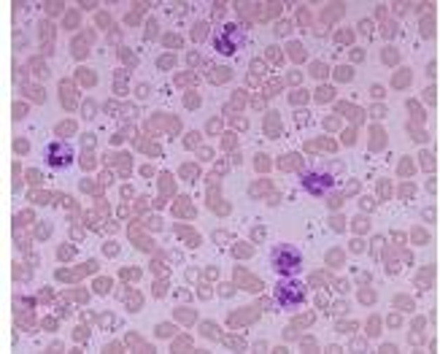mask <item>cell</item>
Returning <instances> with one entry per match:
<instances>
[{
    "instance_id": "cell-1",
    "label": "cell",
    "mask_w": 440,
    "mask_h": 354,
    "mask_svg": "<svg viewBox=\"0 0 440 354\" xmlns=\"http://www.w3.org/2000/svg\"><path fill=\"white\" fill-rule=\"evenodd\" d=\"M305 266V260H302V251L298 247H292V244H279V247H273L270 251V268L284 276V279H289V276H298L300 270Z\"/></svg>"
},
{
    "instance_id": "cell-2",
    "label": "cell",
    "mask_w": 440,
    "mask_h": 354,
    "mask_svg": "<svg viewBox=\"0 0 440 354\" xmlns=\"http://www.w3.org/2000/svg\"><path fill=\"white\" fill-rule=\"evenodd\" d=\"M276 301L281 303L284 308H298L305 301V284L295 282L292 276L281 279V282L276 284Z\"/></svg>"
},
{
    "instance_id": "cell-3",
    "label": "cell",
    "mask_w": 440,
    "mask_h": 354,
    "mask_svg": "<svg viewBox=\"0 0 440 354\" xmlns=\"http://www.w3.org/2000/svg\"><path fill=\"white\" fill-rule=\"evenodd\" d=\"M44 157L49 162V168L54 171H62V168H68L73 162V149L68 141H54L46 146V152H44Z\"/></svg>"
},
{
    "instance_id": "cell-4",
    "label": "cell",
    "mask_w": 440,
    "mask_h": 354,
    "mask_svg": "<svg viewBox=\"0 0 440 354\" xmlns=\"http://www.w3.org/2000/svg\"><path fill=\"white\" fill-rule=\"evenodd\" d=\"M302 187L316 197H324L330 190H333V176L330 173H308L302 178Z\"/></svg>"
},
{
    "instance_id": "cell-5",
    "label": "cell",
    "mask_w": 440,
    "mask_h": 354,
    "mask_svg": "<svg viewBox=\"0 0 440 354\" xmlns=\"http://www.w3.org/2000/svg\"><path fill=\"white\" fill-rule=\"evenodd\" d=\"M206 38V25H197V30H194V41H203Z\"/></svg>"
},
{
    "instance_id": "cell-6",
    "label": "cell",
    "mask_w": 440,
    "mask_h": 354,
    "mask_svg": "<svg viewBox=\"0 0 440 354\" xmlns=\"http://www.w3.org/2000/svg\"><path fill=\"white\" fill-rule=\"evenodd\" d=\"M157 333H159V336H171L173 330H171V324H159V327H157Z\"/></svg>"
}]
</instances>
